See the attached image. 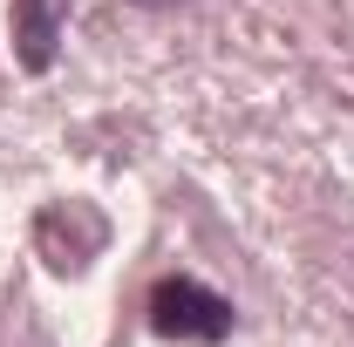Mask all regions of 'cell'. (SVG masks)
I'll return each instance as SVG.
<instances>
[{
  "label": "cell",
  "instance_id": "1",
  "mask_svg": "<svg viewBox=\"0 0 354 347\" xmlns=\"http://www.w3.org/2000/svg\"><path fill=\"white\" fill-rule=\"evenodd\" d=\"M150 327L164 334V341H198L212 347L232 334V300H218L212 286H198V279H164L157 293H150Z\"/></svg>",
  "mask_w": 354,
  "mask_h": 347
},
{
  "label": "cell",
  "instance_id": "2",
  "mask_svg": "<svg viewBox=\"0 0 354 347\" xmlns=\"http://www.w3.org/2000/svg\"><path fill=\"white\" fill-rule=\"evenodd\" d=\"M62 28H68V0H14V55H21V68H48Z\"/></svg>",
  "mask_w": 354,
  "mask_h": 347
}]
</instances>
